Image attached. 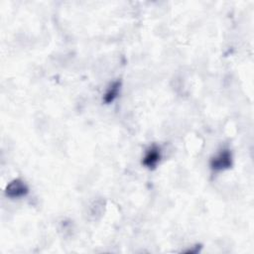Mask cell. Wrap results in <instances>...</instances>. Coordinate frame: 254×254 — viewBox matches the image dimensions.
<instances>
[{
    "instance_id": "obj_3",
    "label": "cell",
    "mask_w": 254,
    "mask_h": 254,
    "mask_svg": "<svg viewBox=\"0 0 254 254\" xmlns=\"http://www.w3.org/2000/svg\"><path fill=\"white\" fill-rule=\"evenodd\" d=\"M161 160V150L157 145H152L146 151L142 164L148 169H154Z\"/></svg>"
},
{
    "instance_id": "obj_2",
    "label": "cell",
    "mask_w": 254,
    "mask_h": 254,
    "mask_svg": "<svg viewBox=\"0 0 254 254\" xmlns=\"http://www.w3.org/2000/svg\"><path fill=\"white\" fill-rule=\"evenodd\" d=\"M29 192V188L20 179H15L8 183L5 188V193L8 197L11 198H20L27 195Z\"/></svg>"
},
{
    "instance_id": "obj_4",
    "label": "cell",
    "mask_w": 254,
    "mask_h": 254,
    "mask_svg": "<svg viewBox=\"0 0 254 254\" xmlns=\"http://www.w3.org/2000/svg\"><path fill=\"white\" fill-rule=\"evenodd\" d=\"M120 86H121V82L118 80L112 82L109 85V87L107 88V90L105 91V94L103 96V100L105 103H111L116 99V97L118 96L119 90H120Z\"/></svg>"
},
{
    "instance_id": "obj_1",
    "label": "cell",
    "mask_w": 254,
    "mask_h": 254,
    "mask_svg": "<svg viewBox=\"0 0 254 254\" xmlns=\"http://www.w3.org/2000/svg\"><path fill=\"white\" fill-rule=\"evenodd\" d=\"M213 171H224L232 166V154L228 149H222L209 162Z\"/></svg>"
}]
</instances>
